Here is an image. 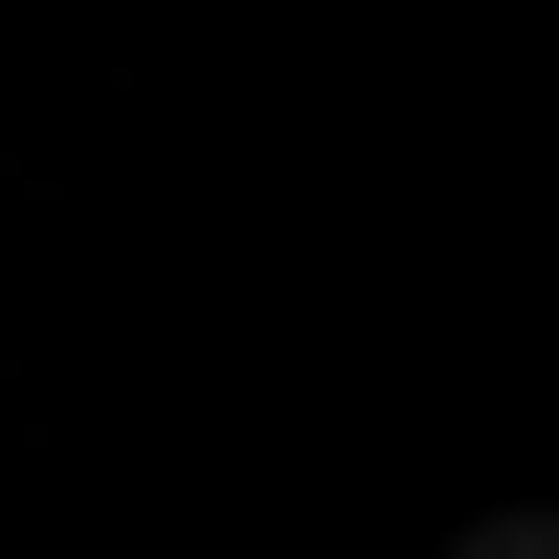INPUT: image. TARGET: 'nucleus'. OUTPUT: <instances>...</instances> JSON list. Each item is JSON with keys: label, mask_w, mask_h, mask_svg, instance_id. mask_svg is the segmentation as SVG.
Here are the masks:
<instances>
[{"label": "nucleus", "mask_w": 559, "mask_h": 559, "mask_svg": "<svg viewBox=\"0 0 559 559\" xmlns=\"http://www.w3.org/2000/svg\"><path fill=\"white\" fill-rule=\"evenodd\" d=\"M448 559H559V515H471V537H448Z\"/></svg>", "instance_id": "obj_1"}]
</instances>
